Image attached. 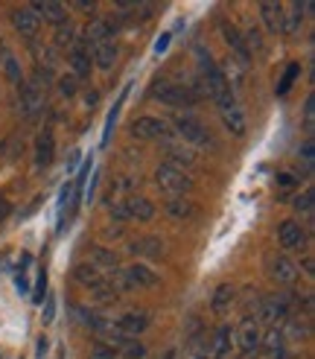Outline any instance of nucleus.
Returning a JSON list of instances; mask_svg holds the SVG:
<instances>
[{
  "mask_svg": "<svg viewBox=\"0 0 315 359\" xmlns=\"http://www.w3.org/2000/svg\"><path fill=\"white\" fill-rule=\"evenodd\" d=\"M41 79L47 82V74L38 70L32 76V82H24L18 91H21V111L27 120H38L41 111H44V88H41Z\"/></svg>",
  "mask_w": 315,
  "mask_h": 359,
  "instance_id": "f257e3e1",
  "label": "nucleus"
},
{
  "mask_svg": "<svg viewBox=\"0 0 315 359\" xmlns=\"http://www.w3.org/2000/svg\"><path fill=\"white\" fill-rule=\"evenodd\" d=\"M111 283H114L117 292L120 290H137V286H155L158 283V275L152 272L149 266H144V263H132V266L122 269L120 275H114Z\"/></svg>",
  "mask_w": 315,
  "mask_h": 359,
  "instance_id": "f03ea898",
  "label": "nucleus"
},
{
  "mask_svg": "<svg viewBox=\"0 0 315 359\" xmlns=\"http://www.w3.org/2000/svg\"><path fill=\"white\" fill-rule=\"evenodd\" d=\"M155 182H158V187H161L164 193H169V196H184V193L192 190V178L184 170H175L169 164H161L155 170Z\"/></svg>",
  "mask_w": 315,
  "mask_h": 359,
  "instance_id": "7ed1b4c3",
  "label": "nucleus"
},
{
  "mask_svg": "<svg viewBox=\"0 0 315 359\" xmlns=\"http://www.w3.org/2000/svg\"><path fill=\"white\" fill-rule=\"evenodd\" d=\"M289 316V295H269L260 301L257 307V321H262V325H280V321H286Z\"/></svg>",
  "mask_w": 315,
  "mask_h": 359,
  "instance_id": "20e7f679",
  "label": "nucleus"
},
{
  "mask_svg": "<svg viewBox=\"0 0 315 359\" xmlns=\"http://www.w3.org/2000/svg\"><path fill=\"white\" fill-rule=\"evenodd\" d=\"M155 100H161L167 105H175V109H184V105H196V94L184 85H175V82H155Z\"/></svg>",
  "mask_w": 315,
  "mask_h": 359,
  "instance_id": "39448f33",
  "label": "nucleus"
},
{
  "mask_svg": "<svg viewBox=\"0 0 315 359\" xmlns=\"http://www.w3.org/2000/svg\"><path fill=\"white\" fill-rule=\"evenodd\" d=\"M129 132L134 137H140V140H169L172 137L169 126L164 120H158V117H137V120H132Z\"/></svg>",
  "mask_w": 315,
  "mask_h": 359,
  "instance_id": "423d86ee",
  "label": "nucleus"
},
{
  "mask_svg": "<svg viewBox=\"0 0 315 359\" xmlns=\"http://www.w3.org/2000/svg\"><path fill=\"white\" fill-rule=\"evenodd\" d=\"M175 132L181 135V143H196V147H210V135L207 129L196 120V117H190V114H181V117H175Z\"/></svg>",
  "mask_w": 315,
  "mask_h": 359,
  "instance_id": "0eeeda50",
  "label": "nucleus"
},
{
  "mask_svg": "<svg viewBox=\"0 0 315 359\" xmlns=\"http://www.w3.org/2000/svg\"><path fill=\"white\" fill-rule=\"evenodd\" d=\"M260 327H257V318H251V316H245L242 318V325H239V333H237V345H239V351H242V356H251V353H257L260 351Z\"/></svg>",
  "mask_w": 315,
  "mask_h": 359,
  "instance_id": "6e6552de",
  "label": "nucleus"
},
{
  "mask_svg": "<svg viewBox=\"0 0 315 359\" xmlns=\"http://www.w3.org/2000/svg\"><path fill=\"white\" fill-rule=\"evenodd\" d=\"M269 278L280 286H292L298 280V266L286 257V255H274L269 260Z\"/></svg>",
  "mask_w": 315,
  "mask_h": 359,
  "instance_id": "1a4fd4ad",
  "label": "nucleus"
},
{
  "mask_svg": "<svg viewBox=\"0 0 315 359\" xmlns=\"http://www.w3.org/2000/svg\"><path fill=\"white\" fill-rule=\"evenodd\" d=\"M67 53H70V65H74V76H76V79L91 74V47L85 44L82 35H76L74 47H70Z\"/></svg>",
  "mask_w": 315,
  "mask_h": 359,
  "instance_id": "9d476101",
  "label": "nucleus"
},
{
  "mask_svg": "<svg viewBox=\"0 0 315 359\" xmlns=\"http://www.w3.org/2000/svg\"><path fill=\"white\" fill-rule=\"evenodd\" d=\"M29 9L38 15V21H47L52 27L67 24V9H64V4H56V0H41V4H32Z\"/></svg>",
  "mask_w": 315,
  "mask_h": 359,
  "instance_id": "9b49d317",
  "label": "nucleus"
},
{
  "mask_svg": "<svg viewBox=\"0 0 315 359\" xmlns=\"http://www.w3.org/2000/svg\"><path fill=\"white\" fill-rule=\"evenodd\" d=\"M164 152H167V164L175 167V170H190L192 164H196V155H192V149H187L184 143L178 140H167L164 143Z\"/></svg>",
  "mask_w": 315,
  "mask_h": 359,
  "instance_id": "f8f14e48",
  "label": "nucleus"
},
{
  "mask_svg": "<svg viewBox=\"0 0 315 359\" xmlns=\"http://www.w3.org/2000/svg\"><path fill=\"white\" fill-rule=\"evenodd\" d=\"M277 240L284 248H301L307 234H304V225L301 222H295V219H286V222H280L277 225Z\"/></svg>",
  "mask_w": 315,
  "mask_h": 359,
  "instance_id": "ddd939ff",
  "label": "nucleus"
},
{
  "mask_svg": "<svg viewBox=\"0 0 315 359\" xmlns=\"http://www.w3.org/2000/svg\"><path fill=\"white\" fill-rule=\"evenodd\" d=\"M219 29H222V39H225V44L227 47H231V53H234V56L239 59V62H245V65H248V59H251V53L248 50H245V41H242V32L234 27V24H227V21H222L219 24Z\"/></svg>",
  "mask_w": 315,
  "mask_h": 359,
  "instance_id": "4468645a",
  "label": "nucleus"
},
{
  "mask_svg": "<svg viewBox=\"0 0 315 359\" xmlns=\"http://www.w3.org/2000/svg\"><path fill=\"white\" fill-rule=\"evenodd\" d=\"M146 327H149V313H144V310H132V313H126L117 321V330L122 336H137V333H144Z\"/></svg>",
  "mask_w": 315,
  "mask_h": 359,
  "instance_id": "2eb2a0df",
  "label": "nucleus"
},
{
  "mask_svg": "<svg viewBox=\"0 0 315 359\" xmlns=\"http://www.w3.org/2000/svg\"><path fill=\"white\" fill-rule=\"evenodd\" d=\"M12 24H15V29L21 32V35H27V39H32L35 32H38V27H41V21H38V15H35L29 6H21V9H15L12 12Z\"/></svg>",
  "mask_w": 315,
  "mask_h": 359,
  "instance_id": "dca6fc26",
  "label": "nucleus"
},
{
  "mask_svg": "<svg viewBox=\"0 0 315 359\" xmlns=\"http://www.w3.org/2000/svg\"><path fill=\"white\" fill-rule=\"evenodd\" d=\"M52 158H56V137H52L50 129H44L35 140V164L38 167H50Z\"/></svg>",
  "mask_w": 315,
  "mask_h": 359,
  "instance_id": "f3484780",
  "label": "nucleus"
},
{
  "mask_svg": "<svg viewBox=\"0 0 315 359\" xmlns=\"http://www.w3.org/2000/svg\"><path fill=\"white\" fill-rule=\"evenodd\" d=\"M222 123H225V129L231 132L234 137H242L245 135V114L239 111V105L237 102H227V105H222Z\"/></svg>",
  "mask_w": 315,
  "mask_h": 359,
  "instance_id": "a211bd4d",
  "label": "nucleus"
},
{
  "mask_svg": "<svg viewBox=\"0 0 315 359\" xmlns=\"http://www.w3.org/2000/svg\"><path fill=\"white\" fill-rule=\"evenodd\" d=\"M304 15H307V4H289V6H284V27H280V32L295 35L298 29H301V24H304Z\"/></svg>",
  "mask_w": 315,
  "mask_h": 359,
  "instance_id": "6ab92c4d",
  "label": "nucleus"
},
{
  "mask_svg": "<svg viewBox=\"0 0 315 359\" xmlns=\"http://www.w3.org/2000/svg\"><path fill=\"white\" fill-rule=\"evenodd\" d=\"M91 56H94V65L102 67V70H111L114 62H117V44L114 41H99L91 47Z\"/></svg>",
  "mask_w": 315,
  "mask_h": 359,
  "instance_id": "aec40b11",
  "label": "nucleus"
},
{
  "mask_svg": "<svg viewBox=\"0 0 315 359\" xmlns=\"http://www.w3.org/2000/svg\"><path fill=\"white\" fill-rule=\"evenodd\" d=\"M132 255L137 257H161L164 255V243L158 237H137L132 245H129Z\"/></svg>",
  "mask_w": 315,
  "mask_h": 359,
  "instance_id": "412c9836",
  "label": "nucleus"
},
{
  "mask_svg": "<svg viewBox=\"0 0 315 359\" xmlns=\"http://www.w3.org/2000/svg\"><path fill=\"white\" fill-rule=\"evenodd\" d=\"M260 18H262V27L277 35L280 27H284V6L280 4H260Z\"/></svg>",
  "mask_w": 315,
  "mask_h": 359,
  "instance_id": "4be33fe9",
  "label": "nucleus"
},
{
  "mask_svg": "<svg viewBox=\"0 0 315 359\" xmlns=\"http://www.w3.org/2000/svg\"><path fill=\"white\" fill-rule=\"evenodd\" d=\"M245 70H248V65H245V62H239L237 56H231V59L225 62V67L219 70V74L225 76L227 88H231V91H234V88H239V85H242V79H245Z\"/></svg>",
  "mask_w": 315,
  "mask_h": 359,
  "instance_id": "5701e85b",
  "label": "nucleus"
},
{
  "mask_svg": "<svg viewBox=\"0 0 315 359\" xmlns=\"http://www.w3.org/2000/svg\"><path fill=\"white\" fill-rule=\"evenodd\" d=\"M74 278H76V283H82V286H85V290H97V286L105 280L94 263H79V266L74 269Z\"/></svg>",
  "mask_w": 315,
  "mask_h": 359,
  "instance_id": "b1692460",
  "label": "nucleus"
},
{
  "mask_svg": "<svg viewBox=\"0 0 315 359\" xmlns=\"http://www.w3.org/2000/svg\"><path fill=\"white\" fill-rule=\"evenodd\" d=\"M126 210H129V219H140V222H149L155 217V205L144 196H134V199L126 202Z\"/></svg>",
  "mask_w": 315,
  "mask_h": 359,
  "instance_id": "393cba45",
  "label": "nucleus"
},
{
  "mask_svg": "<svg viewBox=\"0 0 315 359\" xmlns=\"http://www.w3.org/2000/svg\"><path fill=\"white\" fill-rule=\"evenodd\" d=\"M164 210L169 213L172 219H190L192 213H196V208H192L190 199H184V196H172V199L164 202Z\"/></svg>",
  "mask_w": 315,
  "mask_h": 359,
  "instance_id": "a878e982",
  "label": "nucleus"
},
{
  "mask_svg": "<svg viewBox=\"0 0 315 359\" xmlns=\"http://www.w3.org/2000/svg\"><path fill=\"white\" fill-rule=\"evenodd\" d=\"M234 298H237V290H234V286H231V283H222L219 290L214 292V301H210V307H214V313H219V316H222V313L231 310Z\"/></svg>",
  "mask_w": 315,
  "mask_h": 359,
  "instance_id": "bb28decb",
  "label": "nucleus"
},
{
  "mask_svg": "<svg viewBox=\"0 0 315 359\" xmlns=\"http://www.w3.org/2000/svg\"><path fill=\"white\" fill-rule=\"evenodd\" d=\"M260 345H262V351H266V359H286V342L277 330H272L266 336V342H260Z\"/></svg>",
  "mask_w": 315,
  "mask_h": 359,
  "instance_id": "cd10ccee",
  "label": "nucleus"
},
{
  "mask_svg": "<svg viewBox=\"0 0 315 359\" xmlns=\"http://www.w3.org/2000/svg\"><path fill=\"white\" fill-rule=\"evenodd\" d=\"M227 351H231V330L219 327L216 336H214V348H210V353H214V359H222Z\"/></svg>",
  "mask_w": 315,
  "mask_h": 359,
  "instance_id": "c85d7f7f",
  "label": "nucleus"
},
{
  "mask_svg": "<svg viewBox=\"0 0 315 359\" xmlns=\"http://www.w3.org/2000/svg\"><path fill=\"white\" fill-rule=\"evenodd\" d=\"M52 41H56V47H74V41H76V29H74V24H62V27H56V35H52Z\"/></svg>",
  "mask_w": 315,
  "mask_h": 359,
  "instance_id": "c756f323",
  "label": "nucleus"
},
{
  "mask_svg": "<svg viewBox=\"0 0 315 359\" xmlns=\"http://www.w3.org/2000/svg\"><path fill=\"white\" fill-rule=\"evenodd\" d=\"M117 353H122L126 359H144L146 356V348L140 345V342H134V339H129V342H120L117 345Z\"/></svg>",
  "mask_w": 315,
  "mask_h": 359,
  "instance_id": "7c9ffc66",
  "label": "nucleus"
},
{
  "mask_svg": "<svg viewBox=\"0 0 315 359\" xmlns=\"http://www.w3.org/2000/svg\"><path fill=\"white\" fill-rule=\"evenodd\" d=\"M298 74H301V65H295V62H292V65H289V70H286V74H284V79H280V82H277V88H274V91H277L280 97H284V94L289 91V88H292V82L298 79Z\"/></svg>",
  "mask_w": 315,
  "mask_h": 359,
  "instance_id": "2f4dec72",
  "label": "nucleus"
},
{
  "mask_svg": "<svg viewBox=\"0 0 315 359\" xmlns=\"http://www.w3.org/2000/svg\"><path fill=\"white\" fill-rule=\"evenodd\" d=\"M242 41H245V50H254V53H262V35H260V29H254V27H248L242 32Z\"/></svg>",
  "mask_w": 315,
  "mask_h": 359,
  "instance_id": "473e14b6",
  "label": "nucleus"
},
{
  "mask_svg": "<svg viewBox=\"0 0 315 359\" xmlns=\"http://www.w3.org/2000/svg\"><path fill=\"white\" fill-rule=\"evenodd\" d=\"M298 158H301L304 170H312V164H315V143H312V137H307V140L301 143V149H298Z\"/></svg>",
  "mask_w": 315,
  "mask_h": 359,
  "instance_id": "72a5a7b5",
  "label": "nucleus"
},
{
  "mask_svg": "<svg viewBox=\"0 0 315 359\" xmlns=\"http://www.w3.org/2000/svg\"><path fill=\"white\" fill-rule=\"evenodd\" d=\"M4 67H6V76H9V82L12 85H18V88H21L24 85V76H21V67H18V62L9 56V53H6V56H4Z\"/></svg>",
  "mask_w": 315,
  "mask_h": 359,
  "instance_id": "f704fd0d",
  "label": "nucleus"
},
{
  "mask_svg": "<svg viewBox=\"0 0 315 359\" xmlns=\"http://www.w3.org/2000/svg\"><path fill=\"white\" fill-rule=\"evenodd\" d=\"M292 208H295V213H304V217H309V213H312V190H304L301 196H295Z\"/></svg>",
  "mask_w": 315,
  "mask_h": 359,
  "instance_id": "c9c22d12",
  "label": "nucleus"
},
{
  "mask_svg": "<svg viewBox=\"0 0 315 359\" xmlns=\"http://www.w3.org/2000/svg\"><path fill=\"white\" fill-rule=\"evenodd\" d=\"M59 91H62L64 97H76V91H79V79H76L74 74L59 76Z\"/></svg>",
  "mask_w": 315,
  "mask_h": 359,
  "instance_id": "e433bc0d",
  "label": "nucleus"
},
{
  "mask_svg": "<svg viewBox=\"0 0 315 359\" xmlns=\"http://www.w3.org/2000/svg\"><path fill=\"white\" fill-rule=\"evenodd\" d=\"M304 126H307V135L315 132V97L309 94L304 102Z\"/></svg>",
  "mask_w": 315,
  "mask_h": 359,
  "instance_id": "4c0bfd02",
  "label": "nucleus"
},
{
  "mask_svg": "<svg viewBox=\"0 0 315 359\" xmlns=\"http://www.w3.org/2000/svg\"><path fill=\"white\" fill-rule=\"evenodd\" d=\"M94 260L99 263V266H108V269H117V255L114 251H108V248H94Z\"/></svg>",
  "mask_w": 315,
  "mask_h": 359,
  "instance_id": "58836bf2",
  "label": "nucleus"
},
{
  "mask_svg": "<svg viewBox=\"0 0 315 359\" xmlns=\"http://www.w3.org/2000/svg\"><path fill=\"white\" fill-rule=\"evenodd\" d=\"M114 356H117V348L111 342H97L91 351V359H114Z\"/></svg>",
  "mask_w": 315,
  "mask_h": 359,
  "instance_id": "ea45409f",
  "label": "nucleus"
},
{
  "mask_svg": "<svg viewBox=\"0 0 315 359\" xmlns=\"http://www.w3.org/2000/svg\"><path fill=\"white\" fill-rule=\"evenodd\" d=\"M44 292H47V272H44V269H38V286L32 290V301L41 304L44 301Z\"/></svg>",
  "mask_w": 315,
  "mask_h": 359,
  "instance_id": "a19ab883",
  "label": "nucleus"
},
{
  "mask_svg": "<svg viewBox=\"0 0 315 359\" xmlns=\"http://www.w3.org/2000/svg\"><path fill=\"white\" fill-rule=\"evenodd\" d=\"M44 301H47L44 304V325H52V318H56V298L47 295Z\"/></svg>",
  "mask_w": 315,
  "mask_h": 359,
  "instance_id": "79ce46f5",
  "label": "nucleus"
},
{
  "mask_svg": "<svg viewBox=\"0 0 315 359\" xmlns=\"http://www.w3.org/2000/svg\"><path fill=\"white\" fill-rule=\"evenodd\" d=\"M134 15H140V21H149V18L155 15V6L152 4H137V6H129Z\"/></svg>",
  "mask_w": 315,
  "mask_h": 359,
  "instance_id": "37998d69",
  "label": "nucleus"
},
{
  "mask_svg": "<svg viewBox=\"0 0 315 359\" xmlns=\"http://www.w3.org/2000/svg\"><path fill=\"white\" fill-rule=\"evenodd\" d=\"M298 182H295V175L292 172H277V187L280 190H292Z\"/></svg>",
  "mask_w": 315,
  "mask_h": 359,
  "instance_id": "c03bdc74",
  "label": "nucleus"
},
{
  "mask_svg": "<svg viewBox=\"0 0 315 359\" xmlns=\"http://www.w3.org/2000/svg\"><path fill=\"white\" fill-rule=\"evenodd\" d=\"M111 219H117V225L129 219V210H126V202H122V205H114V208H111Z\"/></svg>",
  "mask_w": 315,
  "mask_h": 359,
  "instance_id": "a18cd8bd",
  "label": "nucleus"
},
{
  "mask_svg": "<svg viewBox=\"0 0 315 359\" xmlns=\"http://www.w3.org/2000/svg\"><path fill=\"white\" fill-rule=\"evenodd\" d=\"M74 9H79V12H94L97 4H94V0H74Z\"/></svg>",
  "mask_w": 315,
  "mask_h": 359,
  "instance_id": "49530a36",
  "label": "nucleus"
},
{
  "mask_svg": "<svg viewBox=\"0 0 315 359\" xmlns=\"http://www.w3.org/2000/svg\"><path fill=\"white\" fill-rule=\"evenodd\" d=\"M15 286H18V292H29V280H27L24 272H18V275H15Z\"/></svg>",
  "mask_w": 315,
  "mask_h": 359,
  "instance_id": "de8ad7c7",
  "label": "nucleus"
},
{
  "mask_svg": "<svg viewBox=\"0 0 315 359\" xmlns=\"http://www.w3.org/2000/svg\"><path fill=\"white\" fill-rule=\"evenodd\" d=\"M169 39H172V35H169V32H164L161 39H158V44H155V53H164V50L169 47Z\"/></svg>",
  "mask_w": 315,
  "mask_h": 359,
  "instance_id": "09e8293b",
  "label": "nucleus"
},
{
  "mask_svg": "<svg viewBox=\"0 0 315 359\" xmlns=\"http://www.w3.org/2000/svg\"><path fill=\"white\" fill-rule=\"evenodd\" d=\"M9 210H12V208H9V202H6V196H0V219H6Z\"/></svg>",
  "mask_w": 315,
  "mask_h": 359,
  "instance_id": "8fccbe9b",
  "label": "nucleus"
},
{
  "mask_svg": "<svg viewBox=\"0 0 315 359\" xmlns=\"http://www.w3.org/2000/svg\"><path fill=\"white\" fill-rule=\"evenodd\" d=\"M304 272H307V275H312V272H315V266H312V255H307V257H304Z\"/></svg>",
  "mask_w": 315,
  "mask_h": 359,
  "instance_id": "3c124183",
  "label": "nucleus"
},
{
  "mask_svg": "<svg viewBox=\"0 0 315 359\" xmlns=\"http://www.w3.org/2000/svg\"><path fill=\"white\" fill-rule=\"evenodd\" d=\"M47 348H50V342L41 336V339H38V356H44V353H47Z\"/></svg>",
  "mask_w": 315,
  "mask_h": 359,
  "instance_id": "603ef678",
  "label": "nucleus"
},
{
  "mask_svg": "<svg viewBox=\"0 0 315 359\" xmlns=\"http://www.w3.org/2000/svg\"><path fill=\"white\" fill-rule=\"evenodd\" d=\"M120 234H122L120 225H111V228H108V237H120Z\"/></svg>",
  "mask_w": 315,
  "mask_h": 359,
  "instance_id": "864d4df0",
  "label": "nucleus"
},
{
  "mask_svg": "<svg viewBox=\"0 0 315 359\" xmlns=\"http://www.w3.org/2000/svg\"><path fill=\"white\" fill-rule=\"evenodd\" d=\"M6 266H9V257H0V272H4Z\"/></svg>",
  "mask_w": 315,
  "mask_h": 359,
  "instance_id": "5fc2aeb1",
  "label": "nucleus"
}]
</instances>
